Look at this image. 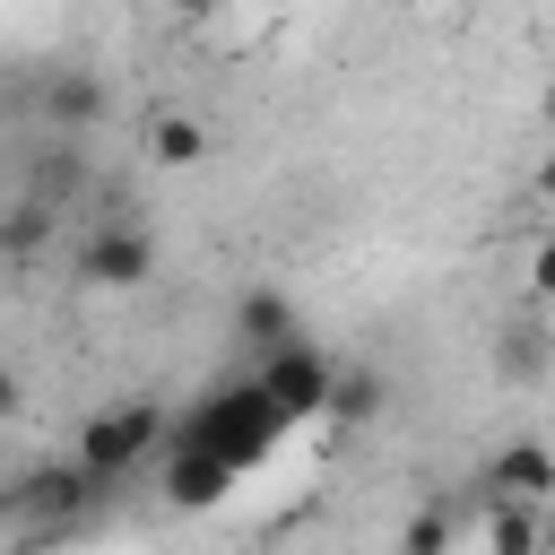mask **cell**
Listing matches in <instances>:
<instances>
[{"mask_svg": "<svg viewBox=\"0 0 555 555\" xmlns=\"http://www.w3.org/2000/svg\"><path fill=\"white\" fill-rule=\"evenodd\" d=\"M286 425H295V416H286V408L269 399V382L251 373V382H225V390H208V399L191 408V425H182V434L217 442L234 468H260V460L286 442Z\"/></svg>", "mask_w": 555, "mask_h": 555, "instance_id": "cell-1", "label": "cell"}, {"mask_svg": "<svg viewBox=\"0 0 555 555\" xmlns=\"http://www.w3.org/2000/svg\"><path fill=\"white\" fill-rule=\"evenodd\" d=\"M156 434H165V408H147V399H113V408H95L87 425H78V468L95 477V486H113V477H130L147 451H156Z\"/></svg>", "mask_w": 555, "mask_h": 555, "instance_id": "cell-2", "label": "cell"}, {"mask_svg": "<svg viewBox=\"0 0 555 555\" xmlns=\"http://www.w3.org/2000/svg\"><path fill=\"white\" fill-rule=\"evenodd\" d=\"M260 382H269V399L304 425V416H330V390H338V364L312 347V338H286V347H269L260 356Z\"/></svg>", "mask_w": 555, "mask_h": 555, "instance_id": "cell-3", "label": "cell"}, {"mask_svg": "<svg viewBox=\"0 0 555 555\" xmlns=\"http://www.w3.org/2000/svg\"><path fill=\"white\" fill-rule=\"evenodd\" d=\"M87 286H104V295H121V286H147L156 278V243L139 234V225H95L87 243H78V260H69Z\"/></svg>", "mask_w": 555, "mask_h": 555, "instance_id": "cell-4", "label": "cell"}, {"mask_svg": "<svg viewBox=\"0 0 555 555\" xmlns=\"http://www.w3.org/2000/svg\"><path fill=\"white\" fill-rule=\"evenodd\" d=\"M234 477H243V468H234L217 442L173 434V451H165V503H173V512H208V503H225Z\"/></svg>", "mask_w": 555, "mask_h": 555, "instance_id": "cell-5", "label": "cell"}, {"mask_svg": "<svg viewBox=\"0 0 555 555\" xmlns=\"http://www.w3.org/2000/svg\"><path fill=\"white\" fill-rule=\"evenodd\" d=\"M486 494H520V503H546L555 494V451L546 442H503V451H486V477H477Z\"/></svg>", "mask_w": 555, "mask_h": 555, "instance_id": "cell-6", "label": "cell"}, {"mask_svg": "<svg viewBox=\"0 0 555 555\" xmlns=\"http://www.w3.org/2000/svg\"><path fill=\"white\" fill-rule=\"evenodd\" d=\"M286 338H304V321H295V304H286L278 286H251V295L234 304V347H251V356H269V347H286Z\"/></svg>", "mask_w": 555, "mask_h": 555, "instance_id": "cell-7", "label": "cell"}, {"mask_svg": "<svg viewBox=\"0 0 555 555\" xmlns=\"http://www.w3.org/2000/svg\"><path fill=\"white\" fill-rule=\"evenodd\" d=\"M147 156L173 165V173L208 165V121H199V113H156V121H147Z\"/></svg>", "mask_w": 555, "mask_h": 555, "instance_id": "cell-8", "label": "cell"}, {"mask_svg": "<svg viewBox=\"0 0 555 555\" xmlns=\"http://www.w3.org/2000/svg\"><path fill=\"white\" fill-rule=\"evenodd\" d=\"M390 408V390H382V373L373 364H338V390H330V416L338 425H373Z\"/></svg>", "mask_w": 555, "mask_h": 555, "instance_id": "cell-9", "label": "cell"}, {"mask_svg": "<svg viewBox=\"0 0 555 555\" xmlns=\"http://www.w3.org/2000/svg\"><path fill=\"white\" fill-rule=\"evenodd\" d=\"M494 512H486V546H503V555H520V546H538L546 529H538V512L520 503V494H486Z\"/></svg>", "mask_w": 555, "mask_h": 555, "instance_id": "cell-10", "label": "cell"}, {"mask_svg": "<svg viewBox=\"0 0 555 555\" xmlns=\"http://www.w3.org/2000/svg\"><path fill=\"white\" fill-rule=\"evenodd\" d=\"M52 121H69V130H95V113H104V87L87 78V69H69V78H52Z\"/></svg>", "mask_w": 555, "mask_h": 555, "instance_id": "cell-11", "label": "cell"}, {"mask_svg": "<svg viewBox=\"0 0 555 555\" xmlns=\"http://www.w3.org/2000/svg\"><path fill=\"white\" fill-rule=\"evenodd\" d=\"M399 546H416V555H434V546H451V520H442V512H416V520L399 529Z\"/></svg>", "mask_w": 555, "mask_h": 555, "instance_id": "cell-12", "label": "cell"}, {"mask_svg": "<svg viewBox=\"0 0 555 555\" xmlns=\"http://www.w3.org/2000/svg\"><path fill=\"white\" fill-rule=\"evenodd\" d=\"M529 295H538V304L555 312V234H546V243L529 251Z\"/></svg>", "mask_w": 555, "mask_h": 555, "instance_id": "cell-13", "label": "cell"}, {"mask_svg": "<svg viewBox=\"0 0 555 555\" xmlns=\"http://www.w3.org/2000/svg\"><path fill=\"white\" fill-rule=\"evenodd\" d=\"M165 9H173V17H217L225 0H165Z\"/></svg>", "mask_w": 555, "mask_h": 555, "instance_id": "cell-14", "label": "cell"}, {"mask_svg": "<svg viewBox=\"0 0 555 555\" xmlns=\"http://www.w3.org/2000/svg\"><path fill=\"white\" fill-rule=\"evenodd\" d=\"M546 121H555V87H546Z\"/></svg>", "mask_w": 555, "mask_h": 555, "instance_id": "cell-15", "label": "cell"}]
</instances>
